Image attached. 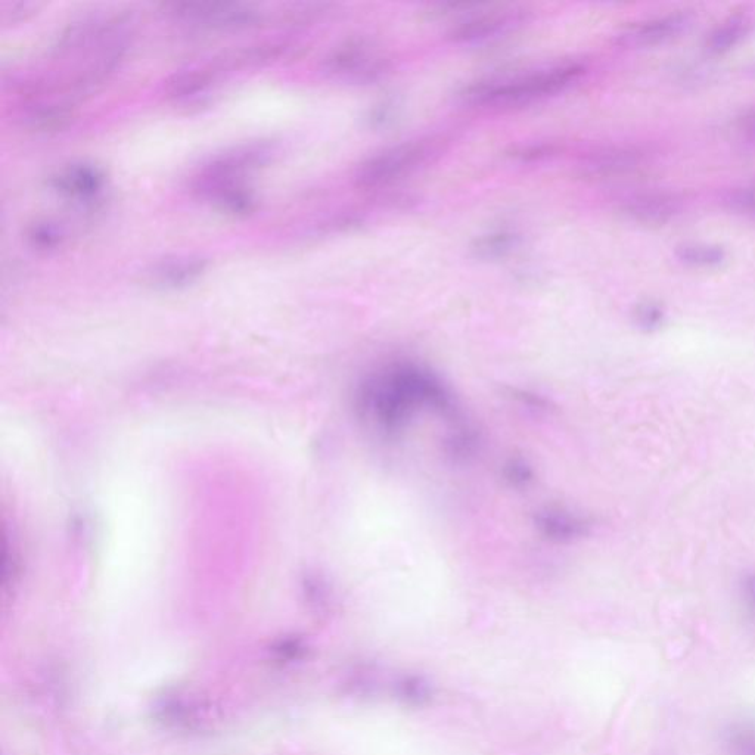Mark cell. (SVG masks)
<instances>
[{"label":"cell","instance_id":"obj_29","mask_svg":"<svg viewBox=\"0 0 755 755\" xmlns=\"http://www.w3.org/2000/svg\"><path fill=\"white\" fill-rule=\"evenodd\" d=\"M738 130L742 133V136H747L751 141H755V113L739 118Z\"/></svg>","mask_w":755,"mask_h":755},{"label":"cell","instance_id":"obj_1","mask_svg":"<svg viewBox=\"0 0 755 755\" xmlns=\"http://www.w3.org/2000/svg\"><path fill=\"white\" fill-rule=\"evenodd\" d=\"M135 39L124 12L93 11L64 27L48 52L51 73L20 83L24 99L49 102L76 113L77 105L120 70Z\"/></svg>","mask_w":755,"mask_h":755},{"label":"cell","instance_id":"obj_18","mask_svg":"<svg viewBox=\"0 0 755 755\" xmlns=\"http://www.w3.org/2000/svg\"><path fill=\"white\" fill-rule=\"evenodd\" d=\"M725 745L730 755H755V719L727 726Z\"/></svg>","mask_w":755,"mask_h":755},{"label":"cell","instance_id":"obj_3","mask_svg":"<svg viewBox=\"0 0 755 755\" xmlns=\"http://www.w3.org/2000/svg\"><path fill=\"white\" fill-rule=\"evenodd\" d=\"M586 74V65L577 61L549 65L539 70L484 80L462 92L465 104L480 108L527 107L545 101L576 85Z\"/></svg>","mask_w":755,"mask_h":755},{"label":"cell","instance_id":"obj_16","mask_svg":"<svg viewBox=\"0 0 755 755\" xmlns=\"http://www.w3.org/2000/svg\"><path fill=\"white\" fill-rule=\"evenodd\" d=\"M753 27V21L748 15L738 14L723 21L707 40L708 51L713 54H723L735 48Z\"/></svg>","mask_w":755,"mask_h":755},{"label":"cell","instance_id":"obj_20","mask_svg":"<svg viewBox=\"0 0 755 755\" xmlns=\"http://www.w3.org/2000/svg\"><path fill=\"white\" fill-rule=\"evenodd\" d=\"M520 236L514 232H494L490 235L477 239L472 251L480 259H496V257L505 256L506 253L517 247Z\"/></svg>","mask_w":755,"mask_h":755},{"label":"cell","instance_id":"obj_19","mask_svg":"<svg viewBox=\"0 0 755 755\" xmlns=\"http://www.w3.org/2000/svg\"><path fill=\"white\" fill-rule=\"evenodd\" d=\"M679 262L694 267H714L725 262L726 253L716 245L686 244L677 248Z\"/></svg>","mask_w":755,"mask_h":755},{"label":"cell","instance_id":"obj_25","mask_svg":"<svg viewBox=\"0 0 755 755\" xmlns=\"http://www.w3.org/2000/svg\"><path fill=\"white\" fill-rule=\"evenodd\" d=\"M503 475L511 486L524 487L533 481L534 471L523 459H509L503 466Z\"/></svg>","mask_w":755,"mask_h":755},{"label":"cell","instance_id":"obj_24","mask_svg":"<svg viewBox=\"0 0 755 755\" xmlns=\"http://www.w3.org/2000/svg\"><path fill=\"white\" fill-rule=\"evenodd\" d=\"M399 697L413 705H422L431 697L428 683L419 677H409L399 683Z\"/></svg>","mask_w":755,"mask_h":755},{"label":"cell","instance_id":"obj_5","mask_svg":"<svg viewBox=\"0 0 755 755\" xmlns=\"http://www.w3.org/2000/svg\"><path fill=\"white\" fill-rule=\"evenodd\" d=\"M164 11L173 23L197 33H236L264 20L262 9L247 3L173 2Z\"/></svg>","mask_w":755,"mask_h":755},{"label":"cell","instance_id":"obj_12","mask_svg":"<svg viewBox=\"0 0 755 755\" xmlns=\"http://www.w3.org/2000/svg\"><path fill=\"white\" fill-rule=\"evenodd\" d=\"M691 24L692 18L689 14L664 15L624 30L618 34L617 45L629 49L663 45L688 30Z\"/></svg>","mask_w":755,"mask_h":755},{"label":"cell","instance_id":"obj_23","mask_svg":"<svg viewBox=\"0 0 755 755\" xmlns=\"http://www.w3.org/2000/svg\"><path fill=\"white\" fill-rule=\"evenodd\" d=\"M39 5L33 2L5 3L0 8L2 27H14L36 14Z\"/></svg>","mask_w":755,"mask_h":755},{"label":"cell","instance_id":"obj_15","mask_svg":"<svg viewBox=\"0 0 755 755\" xmlns=\"http://www.w3.org/2000/svg\"><path fill=\"white\" fill-rule=\"evenodd\" d=\"M639 157L636 152L627 149H602L593 152L584 161V169L592 175L610 176L617 173L627 172L638 166Z\"/></svg>","mask_w":755,"mask_h":755},{"label":"cell","instance_id":"obj_22","mask_svg":"<svg viewBox=\"0 0 755 755\" xmlns=\"http://www.w3.org/2000/svg\"><path fill=\"white\" fill-rule=\"evenodd\" d=\"M739 607L745 620L755 627V571H744L736 583Z\"/></svg>","mask_w":755,"mask_h":755},{"label":"cell","instance_id":"obj_10","mask_svg":"<svg viewBox=\"0 0 755 755\" xmlns=\"http://www.w3.org/2000/svg\"><path fill=\"white\" fill-rule=\"evenodd\" d=\"M528 21V12L524 9H502V11L483 12L477 17L469 18L450 30L449 37L456 43H481L496 39L523 27Z\"/></svg>","mask_w":755,"mask_h":755},{"label":"cell","instance_id":"obj_26","mask_svg":"<svg viewBox=\"0 0 755 755\" xmlns=\"http://www.w3.org/2000/svg\"><path fill=\"white\" fill-rule=\"evenodd\" d=\"M666 319V313L661 309V306L655 303H643L640 304L635 312V320L638 323L639 328L645 329V331H655L660 328Z\"/></svg>","mask_w":755,"mask_h":755},{"label":"cell","instance_id":"obj_7","mask_svg":"<svg viewBox=\"0 0 755 755\" xmlns=\"http://www.w3.org/2000/svg\"><path fill=\"white\" fill-rule=\"evenodd\" d=\"M48 186L64 200L86 211H96L105 200L108 175L104 167L90 161H74L59 167L48 177Z\"/></svg>","mask_w":755,"mask_h":755},{"label":"cell","instance_id":"obj_9","mask_svg":"<svg viewBox=\"0 0 755 755\" xmlns=\"http://www.w3.org/2000/svg\"><path fill=\"white\" fill-rule=\"evenodd\" d=\"M222 74L211 62L180 68L164 83V95L179 108L205 107L219 88Z\"/></svg>","mask_w":755,"mask_h":755},{"label":"cell","instance_id":"obj_13","mask_svg":"<svg viewBox=\"0 0 755 755\" xmlns=\"http://www.w3.org/2000/svg\"><path fill=\"white\" fill-rule=\"evenodd\" d=\"M534 524L543 537L558 543L576 542L590 533V521L561 508H546L534 517Z\"/></svg>","mask_w":755,"mask_h":755},{"label":"cell","instance_id":"obj_6","mask_svg":"<svg viewBox=\"0 0 755 755\" xmlns=\"http://www.w3.org/2000/svg\"><path fill=\"white\" fill-rule=\"evenodd\" d=\"M278 152L276 142L263 139L233 145L204 160L188 183L250 182L251 175L273 163Z\"/></svg>","mask_w":755,"mask_h":755},{"label":"cell","instance_id":"obj_11","mask_svg":"<svg viewBox=\"0 0 755 755\" xmlns=\"http://www.w3.org/2000/svg\"><path fill=\"white\" fill-rule=\"evenodd\" d=\"M208 264L207 257L200 254H175L152 263L145 270V279L160 290H182L203 278Z\"/></svg>","mask_w":755,"mask_h":755},{"label":"cell","instance_id":"obj_27","mask_svg":"<svg viewBox=\"0 0 755 755\" xmlns=\"http://www.w3.org/2000/svg\"><path fill=\"white\" fill-rule=\"evenodd\" d=\"M552 152V146L548 145L520 146V148L512 151V157L518 158L521 161H534L549 157Z\"/></svg>","mask_w":755,"mask_h":755},{"label":"cell","instance_id":"obj_28","mask_svg":"<svg viewBox=\"0 0 755 755\" xmlns=\"http://www.w3.org/2000/svg\"><path fill=\"white\" fill-rule=\"evenodd\" d=\"M730 201H732L733 207L755 216V186L736 192Z\"/></svg>","mask_w":755,"mask_h":755},{"label":"cell","instance_id":"obj_14","mask_svg":"<svg viewBox=\"0 0 755 755\" xmlns=\"http://www.w3.org/2000/svg\"><path fill=\"white\" fill-rule=\"evenodd\" d=\"M680 208L679 198L666 192L636 195L624 204L626 214L646 225H663L679 214Z\"/></svg>","mask_w":755,"mask_h":755},{"label":"cell","instance_id":"obj_4","mask_svg":"<svg viewBox=\"0 0 755 755\" xmlns=\"http://www.w3.org/2000/svg\"><path fill=\"white\" fill-rule=\"evenodd\" d=\"M443 151L437 139H418L385 149L368 158L357 167L354 182L365 189H378L391 185L403 177L418 172L436 160Z\"/></svg>","mask_w":755,"mask_h":755},{"label":"cell","instance_id":"obj_17","mask_svg":"<svg viewBox=\"0 0 755 755\" xmlns=\"http://www.w3.org/2000/svg\"><path fill=\"white\" fill-rule=\"evenodd\" d=\"M67 239V229L61 222L54 219H37L26 229V241L31 248L52 253L64 245Z\"/></svg>","mask_w":755,"mask_h":755},{"label":"cell","instance_id":"obj_21","mask_svg":"<svg viewBox=\"0 0 755 755\" xmlns=\"http://www.w3.org/2000/svg\"><path fill=\"white\" fill-rule=\"evenodd\" d=\"M480 438L468 427L456 428L446 440V450L455 461H468L477 452Z\"/></svg>","mask_w":755,"mask_h":755},{"label":"cell","instance_id":"obj_2","mask_svg":"<svg viewBox=\"0 0 755 755\" xmlns=\"http://www.w3.org/2000/svg\"><path fill=\"white\" fill-rule=\"evenodd\" d=\"M356 399L362 415L390 436L405 430L422 407L441 415H453L456 409L455 399L444 382L416 363H397L366 378Z\"/></svg>","mask_w":755,"mask_h":755},{"label":"cell","instance_id":"obj_8","mask_svg":"<svg viewBox=\"0 0 755 755\" xmlns=\"http://www.w3.org/2000/svg\"><path fill=\"white\" fill-rule=\"evenodd\" d=\"M323 70L341 82L372 83L387 73L388 59L366 40H349L325 58Z\"/></svg>","mask_w":755,"mask_h":755}]
</instances>
